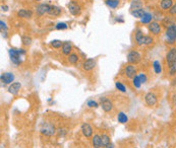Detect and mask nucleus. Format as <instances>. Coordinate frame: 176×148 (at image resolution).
Instances as JSON below:
<instances>
[{"label":"nucleus","instance_id":"18","mask_svg":"<svg viewBox=\"0 0 176 148\" xmlns=\"http://www.w3.org/2000/svg\"><path fill=\"white\" fill-rule=\"evenodd\" d=\"M17 14L18 17L21 18H31L32 15H33V12L31 10H27V9H20Z\"/></svg>","mask_w":176,"mask_h":148},{"label":"nucleus","instance_id":"32","mask_svg":"<svg viewBox=\"0 0 176 148\" xmlns=\"http://www.w3.org/2000/svg\"><path fill=\"white\" fill-rule=\"evenodd\" d=\"M21 43L24 46H30L32 44V39L29 36H22L21 37Z\"/></svg>","mask_w":176,"mask_h":148},{"label":"nucleus","instance_id":"8","mask_svg":"<svg viewBox=\"0 0 176 148\" xmlns=\"http://www.w3.org/2000/svg\"><path fill=\"white\" fill-rule=\"evenodd\" d=\"M51 9V5L46 4V3H42V4L37 5L36 7V12L38 15H44V14H48Z\"/></svg>","mask_w":176,"mask_h":148},{"label":"nucleus","instance_id":"3","mask_svg":"<svg viewBox=\"0 0 176 148\" xmlns=\"http://www.w3.org/2000/svg\"><path fill=\"white\" fill-rule=\"evenodd\" d=\"M166 62H167L168 68L176 67V48H171L166 55Z\"/></svg>","mask_w":176,"mask_h":148},{"label":"nucleus","instance_id":"14","mask_svg":"<svg viewBox=\"0 0 176 148\" xmlns=\"http://www.w3.org/2000/svg\"><path fill=\"white\" fill-rule=\"evenodd\" d=\"M1 82L4 84H9L12 83V81L14 80V75L11 72H4L1 74Z\"/></svg>","mask_w":176,"mask_h":148},{"label":"nucleus","instance_id":"40","mask_svg":"<svg viewBox=\"0 0 176 148\" xmlns=\"http://www.w3.org/2000/svg\"><path fill=\"white\" fill-rule=\"evenodd\" d=\"M0 29H1V31H7V26L3 20L0 21Z\"/></svg>","mask_w":176,"mask_h":148},{"label":"nucleus","instance_id":"34","mask_svg":"<svg viewBox=\"0 0 176 148\" xmlns=\"http://www.w3.org/2000/svg\"><path fill=\"white\" fill-rule=\"evenodd\" d=\"M55 29L58 31L66 30V29H68V26H67V23H58L55 26Z\"/></svg>","mask_w":176,"mask_h":148},{"label":"nucleus","instance_id":"28","mask_svg":"<svg viewBox=\"0 0 176 148\" xmlns=\"http://www.w3.org/2000/svg\"><path fill=\"white\" fill-rule=\"evenodd\" d=\"M101 140H102V147H106L108 144H110V137L107 134H102L101 135Z\"/></svg>","mask_w":176,"mask_h":148},{"label":"nucleus","instance_id":"5","mask_svg":"<svg viewBox=\"0 0 176 148\" xmlns=\"http://www.w3.org/2000/svg\"><path fill=\"white\" fill-rule=\"evenodd\" d=\"M140 60H142V55L140 54L137 51H130L128 54H127V62L129 63V64H137L139 62H140Z\"/></svg>","mask_w":176,"mask_h":148},{"label":"nucleus","instance_id":"25","mask_svg":"<svg viewBox=\"0 0 176 148\" xmlns=\"http://www.w3.org/2000/svg\"><path fill=\"white\" fill-rule=\"evenodd\" d=\"M117 120L120 124H126L127 121H128V117H127V115L125 114V113L120 112L117 116Z\"/></svg>","mask_w":176,"mask_h":148},{"label":"nucleus","instance_id":"37","mask_svg":"<svg viewBox=\"0 0 176 148\" xmlns=\"http://www.w3.org/2000/svg\"><path fill=\"white\" fill-rule=\"evenodd\" d=\"M87 105L89 108H98L99 106V103L97 102H95V100H89V102L87 103Z\"/></svg>","mask_w":176,"mask_h":148},{"label":"nucleus","instance_id":"2","mask_svg":"<svg viewBox=\"0 0 176 148\" xmlns=\"http://www.w3.org/2000/svg\"><path fill=\"white\" fill-rule=\"evenodd\" d=\"M166 43L172 45L176 42V23H172L166 27Z\"/></svg>","mask_w":176,"mask_h":148},{"label":"nucleus","instance_id":"24","mask_svg":"<svg viewBox=\"0 0 176 148\" xmlns=\"http://www.w3.org/2000/svg\"><path fill=\"white\" fill-rule=\"evenodd\" d=\"M140 8H143V2L140 0H133L132 4H130V10L133 11Z\"/></svg>","mask_w":176,"mask_h":148},{"label":"nucleus","instance_id":"42","mask_svg":"<svg viewBox=\"0 0 176 148\" xmlns=\"http://www.w3.org/2000/svg\"><path fill=\"white\" fill-rule=\"evenodd\" d=\"M1 34H2V37L4 38V39H7V37H8L7 31H1Z\"/></svg>","mask_w":176,"mask_h":148},{"label":"nucleus","instance_id":"36","mask_svg":"<svg viewBox=\"0 0 176 148\" xmlns=\"http://www.w3.org/2000/svg\"><path fill=\"white\" fill-rule=\"evenodd\" d=\"M154 43V39L151 36H146L145 37V43H143V46H150Z\"/></svg>","mask_w":176,"mask_h":148},{"label":"nucleus","instance_id":"31","mask_svg":"<svg viewBox=\"0 0 176 148\" xmlns=\"http://www.w3.org/2000/svg\"><path fill=\"white\" fill-rule=\"evenodd\" d=\"M50 45H51V47H53V48L59 49V48H62L63 42H61L60 40H53V41H51Z\"/></svg>","mask_w":176,"mask_h":148},{"label":"nucleus","instance_id":"17","mask_svg":"<svg viewBox=\"0 0 176 148\" xmlns=\"http://www.w3.org/2000/svg\"><path fill=\"white\" fill-rule=\"evenodd\" d=\"M92 145L94 148H101L102 147V140H101L100 135L96 134L92 137Z\"/></svg>","mask_w":176,"mask_h":148},{"label":"nucleus","instance_id":"6","mask_svg":"<svg viewBox=\"0 0 176 148\" xmlns=\"http://www.w3.org/2000/svg\"><path fill=\"white\" fill-rule=\"evenodd\" d=\"M67 7L69 9V12L75 16H78V15L81 14L82 12V8L78 3L75 1H70L68 4H67Z\"/></svg>","mask_w":176,"mask_h":148},{"label":"nucleus","instance_id":"43","mask_svg":"<svg viewBox=\"0 0 176 148\" xmlns=\"http://www.w3.org/2000/svg\"><path fill=\"white\" fill-rule=\"evenodd\" d=\"M105 148H114V145L112 143H110V144H108V145L105 147Z\"/></svg>","mask_w":176,"mask_h":148},{"label":"nucleus","instance_id":"30","mask_svg":"<svg viewBox=\"0 0 176 148\" xmlns=\"http://www.w3.org/2000/svg\"><path fill=\"white\" fill-rule=\"evenodd\" d=\"M153 67H154V71L156 74H160L162 72V66H161V63H160L158 60H156L153 63Z\"/></svg>","mask_w":176,"mask_h":148},{"label":"nucleus","instance_id":"27","mask_svg":"<svg viewBox=\"0 0 176 148\" xmlns=\"http://www.w3.org/2000/svg\"><path fill=\"white\" fill-rule=\"evenodd\" d=\"M162 23H163V26L167 27L170 26V24H172V23H175V20H174V17H171V16L164 17V18H163Z\"/></svg>","mask_w":176,"mask_h":148},{"label":"nucleus","instance_id":"38","mask_svg":"<svg viewBox=\"0 0 176 148\" xmlns=\"http://www.w3.org/2000/svg\"><path fill=\"white\" fill-rule=\"evenodd\" d=\"M139 78H140V82H142V84L145 83L146 81H147V79H148V78H147V75L145 73H140L139 74Z\"/></svg>","mask_w":176,"mask_h":148},{"label":"nucleus","instance_id":"4","mask_svg":"<svg viewBox=\"0 0 176 148\" xmlns=\"http://www.w3.org/2000/svg\"><path fill=\"white\" fill-rule=\"evenodd\" d=\"M41 133H42L43 135H45V136H53L54 134H55L56 132V129L55 127H54L53 124H51V123H44V124L42 125V127H41L40 129Z\"/></svg>","mask_w":176,"mask_h":148},{"label":"nucleus","instance_id":"41","mask_svg":"<svg viewBox=\"0 0 176 148\" xmlns=\"http://www.w3.org/2000/svg\"><path fill=\"white\" fill-rule=\"evenodd\" d=\"M169 74H170V76H173V75L176 74V67H172L169 69Z\"/></svg>","mask_w":176,"mask_h":148},{"label":"nucleus","instance_id":"12","mask_svg":"<svg viewBox=\"0 0 176 148\" xmlns=\"http://www.w3.org/2000/svg\"><path fill=\"white\" fill-rule=\"evenodd\" d=\"M96 65H97L96 60L93 58H90L84 61V63H82V68H84V70L86 71H91L96 67Z\"/></svg>","mask_w":176,"mask_h":148},{"label":"nucleus","instance_id":"15","mask_svg":"<svg viewBox=\"0 0 176 148\" xmlns=\"http://www.w3.org/2000/svg\"><path fill=\"white\" fill-rule=\"evenodd\" d=\"M21 88V82H13L10 84V86L8 87V91L10 92L11 94H17L20 92V90Z\"/></svg>","mask_w":176,"mask_h":148},{"label":"nucleus","instance_id":"44","mask_svg":"<svg viewBox=\"0 0 176 148\" xmlns=\"http://www.w3.org/2000/svg\"><path fill=\"white\" fill-rule=\"evenodd\" d=\"M1 8H2V10H5V11H6V10H8V9H7V8H8L7 6H4V5H2V6H1Z\"/></svg>","mask_w":176,"mask_h":148},{"label":"nucleus","instance_id":"22","mask_svg":"<svg viewBox=\"0 0 176 148\" xmlns=\"http://www.w3.org/2000/svg\"><path fill=\"white\" fill-rule=\"evenodd\" d=\"M153 18H154V16H153L152 13H150V12H146V13L143 14V16L140 18V21H142V23L150 24L153 21Z\"/></svg>","mask_w":176,"mask_h":148},{"label":"nucleus","instance_id":"7","mask_svg":"<svg viewBox=\"0 0 176 148\" xmlns=\"http://www.w3.org/2000/svg\"><path fill=\"white\" fill-rule=\"evenodd\" d=\"M161 30H162V24L159 23L158 21H152V23L149 24V31H151L153 34H155V36L160 34Z\"/></svg>","mask_w":176,"mask_h":148},{"label":"nucleus","instance_id":"1","mask_svg":"<svg viewBox=\"0 0 176 148\" xmlns=\"http://www.w3.org/2000/svg\"><path fill=\"white\" fill-rule=\"evenodd\" d=\"M8 54L12 63H14L15 65H20L21 63V55H25V51L24 49H9Z\"/></svg>","mask_w":176,"mask_h":148},{"label":"nucleus","instance_id":"29","mask_svg":"<svg viewBox=\"0 0 176 148\" xmlns=\"http://www.w3.org/2000/svg\"><path fill=\"white\" fill-rule=\"evenodd\" d=\"M78 55L75 54V53H71L69 56H68V62L70 63V64H76V63L78 62Z\"/></svg>","mask_w":176,"mask_h":148},{"label":"nucleus","instance_id":"35","mask_svg":"<svg viewBox=\"0 0 176 148\" xmlns=\"http://www.w3.org/2000/svg\"><path fill=\"white\" fill-rule=\"evenodd\" d=\"M132 83H133L134 87H136V88H140V87L142 86V82H140V78H139V75H136V76L133 78Z\"/></svg>","mask_w":176,"mask_h":148},{"label":"nucleus","instance_id":"13","mask_svg":"<svg viewBox=\"0 0 176 148\" xmlns=\"http://www.w3.org/2000/svg\"><path fill=\"white\" fill-rule=\"evenodd\" d=\"M124 74L126 75L127 78H133L136 76V69L132 64H128L124 68Z\"/></svg>","mask_w":176,"mask_h":148},{"label":"nucleus","instance_id":"23","mask_svg":"<svg viewBox=\"0 0 176 148\" xmlns=\"http://www.w3.org/2000/svg\"><path fill=\"white\" fill-rule=\"evenodd\" d=\"M105 4H106L108 7H110L112 9L117 8L120 4L119 0H105Z\"/></svg>","mask_w":176,"mask_h":148},{"label":"nucleus","instance_id":"10","mask_svg":"<svg viewBox=\"0 0 176 148\" xmlns=\"http://www.w3.org/2000/svg\"><path fill=\"white\" fill-rule=\"evenodd\" d=\"M101 106L104 112L109 113L113 110V103L110 99H108L107 97H102L101 99Z\"/></svg>","mask_w":176,"mask_h":148},{"label":"nucleus","instance_id":"19","mask_svg":"<svg viewBox=\"0 0 176 148\" xmlns=\"http://www.w3.org/2000/svg\"><path fill=\"white\" fill-rule=\"evenodd\" d=\"M62 53L64 55H70L71 54V51H72V46L71 44H70L69 42H63V45H62Z\"/></svg>","mask_w":176,"mask_h":148},{"label":"nucleus","instance_id":"33","mask_svg":"<svg viewBox=\"0 0 176 148\" xmlns=\"http://www.w3.org/2000/svg\"><path fill=\"white\" fill-rule=\"evenodd\" d=\"M115 86H116V88L121 91V92H125L126 91V87L124 86V84L122 82H120V81H116L115 82Z\"/></svg>","mask_w":176,"mask_h":148},{"label":"nucleus","instance_id":"11","mask_svg":"<svg viewBox=\"0 0 176 148\" xmlns=\"http://www.w3.org/2000/svg\"><path fill=\"white\" fill-rule=\"evenodd\" d=\"M82 133L86 138H91L93 136V128L92 126L88 124V123H84L81 127Z\"/></svg>","mask_w":176,"mask_h":148},{"label":"nucleus","instance_id":"26","mask_svg":"<svg viewBox=\"0 0 176 148\" xmlns=\"http://www.w3.org/2000/svg\"><path fill=\"white\" fill-rule=\"evenodd\" d=\"M145 13H146V11L143 8H140V9H136V10L132 11V15L136 18H142Z\"/></svg>","mask_w":176,"mask_h":148},{"label":"nucleus","instance_id":"20","mask_svg":"<svg viewBox=\"0 0 176 148\" xmlns=\"http://www.w3.org/2000/svg\"><path fill=\"white\" fill-rule=\"evenodd\" d=\"M172 5H173V0H161L160 2V7H161L163 10H169Z\"/></svg>","mask_w":176,"mask_h":148},{"label":"nucleus","instance_id":"45","mask_svg":"<svg viewBox=\"0 0 176 148\" xmlns=\"http://www.w3.org/2000/svg\"><path fill=\"white\" fill-rule=\"evenodd\" d=\"M35 1H41V0H35Z\"/></svg>","mask_w":176,"mask_h":148},{"label":"nucleus","instance_id":"16","mask_svg":"<svg viewBox=\"0 0 176 148\" xmlns=\"http://www.w3.org/2000/svg\"><path fill=\"white\" fill-rule=\"evenodd\" d=\"M145 34L140 30H137L136 33V42L139 46H143V43H145Z\"/></svg>","mask_w":176,"mask_h":148},{"label":"nucleus","instance_id":"39","mask_svg":"<svg viewBox=\"0 0 176 148\" xmlns=\"http://www.w3.org/2000/svg\"><path fill=\"white\" fill-rule=\"evenodd\" d=\"M168 13L170 15H176V3L172 5V7L168 10Z\"/></svg>","mask_w":176,"mask_h":148},{"label":"nucleus","instance_id":"21","mask_svg":"<svg viewBox=\"0 0 176 148\" xmlns=\"http://www.w3.org/2000/svg\"><path fill=\"white\" fill-rule=\"evenodd\" d=\"M61 8L59 7V6H56V5H51V9L49 11V15L51 16H59L60 14H61Z\"/></svg>","mask_w":176,"mask_h":148},{"label":"nucleus","instance_id":"9","mask_svg":"<svg viewBox=\"0 0 176 148\" xmlns=\"http://www.w3.org/2000/svg\"><path fill=\"white\" fill-rule=\"evenodd\" d=\"M157 96L154 92H148L145 96V102L147 103V106H154L156 103H157Z\"/></svg>","mask_w":176,"mask_h":148}]
</instances>
